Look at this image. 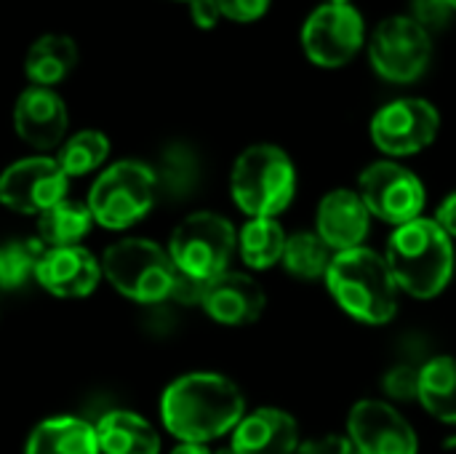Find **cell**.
Returning <instances> with one entry per match:
<instances>
[{
    "label": "cell",
    "mask_w": 456,
    "mask_h": 454,
    "mask_svg": "<svg viewBox=\"0 0 456 454\" xmlns=\"http://www.w3.org/2000/svg\"><path fill=\"white\" fill-rule=\"evenodd\" d=\"M246 417L243 391L224 375L190 372L168 383L160 396L163 428L179 444H208L235 431Z\"/></svg>",
    "instance_id": "6da1fadb"
},
{
    "label": "cell",
    "mask_w": 456,
    "mask_h": 454,
    "mask_svg": "<svg viewBox=\"0 0 456 454\" xmlns=\"http://www.w3.org/2000/svg\"><path fill=\"white\" fill-rule=\"evenodd\" d=\"M385 262L403 294L433 300L454 278V241L436 219L419 217L393 230L385 246Z\"/></svg>",
    "instance_id": "7a4b0ae2"
},
{
    "label": "cell",
    "mask_w": 456,
    "mask_h": 454,
    "mask_svg": "<svg viewBox=\"0 0 456 454\" xmlns=\"http://www.w3.org/2000/svg\"><path fill=\"white\" fill-rule=\"evenodd\" d=\"M326 286L334 302L358 324L385 326L398 313V284L385 262V254L361 246L334 254Z\"/></svg>",
    "instance_id": "3957f363"
},
{
    "label": "cell",
    "mask_w": 456,
    "mask_h": 454,
    "mask_svg": "<svg viewBox=\"0 0 456 454\" xmlns=\"http://www.w3.org/2000/svg\"><path fill=\"white\" fill-rule=\"evenodd\" d=\"M230 193L248 219H275L297 195V169L291 155L267 142L246 147L232 163Z\"/></svg>",
    "instance_id": "277c9868"
},
{
    "label": "cell",
    "mask_w": 456,
    "mask_h": 454,
    "mask_svg": "<svg viewBox=\"0 0 456 454\" xmlns=\"http://www.w3.org/2000/svg\"><path fill=\"white\" fill-rule=\"evenodd\" d=\"M102 273L128 300L152 305L174 297L179 270L171 254L147 238H123L107 246Z\"/></svg>",
    "instance_id": "5b68a950"
},
{
    "label": "cell",
    "mask_w": 456,
    "mask_h": 454,
    "mask_svg": "<svg viewBox=\"0 0 456 454\" xmlns=\"http://www.w3.org/2000/svg\"><path fill=\"white\" fill-rule=\"evenodd\" d=\"M238 249L235 225L216 211H195L184 217L168 241V254L179 270V276L208 284L224 270H230V260Z\"/></svg>",
    "instance_id": "8992f818"
},
{
    "label": "cell",
    "mask_w": 456,
    "mask_h": 454,
    "mask_svg": "<svg viewBox=\"0 0 456 454\" xmlns=\"http://www.w3.org/2000/svg\"><path fill=\"white\" fill-rule=\"evenodd\" d=\"M158 177L142 161H118L96 177L88 193L94 222L107 230H126L144 219L158 201Z\"/></svg>",
    "instance_id": "52a82bcc"
},
{
    "label": "cell",
    "mask_w": 456,
    "mask_h": 454,
    "mask_svg": "<svg viewBox=\"0 0 456 454\" xmlns=\"http://www.w3.org/2000/svg\"><path fill=\"white\" fill-rule=\"evenodd\" d=\"M358 195L371 217L401 227L422 217L428 206V190L422 179L398 161H374L358 177Z\"/></svg>",
    "instance_id": "ba28073f"
},
{
    "label": "cell",
    "mask_w": 456,
    "mask_h": 454,
    "mask_svg": "<svg viewBox=\"0 0 456 454\" xmlns=\"http://www.w3.org/2000/svg\"><path fill=\"white\" fill-rule=\"evenodd\" d=\"M433 59V37L406 13L387 16L377 24L369 43V62L387 83L419 80Z\"/></svg>",
    "instance_id": "9c48e42d"
},
{
    "label": "cell",
    "mask_w": 456,
    "mask_h": 454,
    "mask_svg": "<svg viewBox=\"0 0 456 454\" xmlns=\"http://www.w3.org/2000/svg\"><path fill=\"white\" fill-rule=\"evenodd\" d=\"M441 131V112L433 102L403 96L379 107L371 118V142L390 161L428 150Z\"/></svg>",
    "instance_id": "30bf717a"
},
{
    "label": "cell",
    "mask_w": 456,
    "mask_h": 454,
    "mask_svg": "<svg viewBox=\"0 0 456 454\" xmlns=\"http://www.w3.org/2000/svg\"><path fill=\"white\" fill-rule=\"evenodd\" d=\"M366 43V24L361 11L350 5L321 3L302 27L305 56L326 70L350 64Z\"/></svg>",
    "instance_id": "8fae6325"
},
{
    "label": "cell",
    "mask_w": 456,
    "mask_h": 454,
    "mask_svg": "<svg viewBox=\"0 0 456 454\" xmlns=\"http://www.w3.org/2000/svg\"><path fill=\"white\" fill-rule=\"evenodd\" d=\"M67 174L56 158L32 155L0 174V203L19 214H43L67 195Z\"/></svg>",
    "instance_id": "7c38bea8"
},
{
    "label": "cell",
    "mask_w": 456,
    "mask_h": 454,
    "mask_svg": "<svg viewBox=\"0 0 456 454\" xmlns=\"http://www.w3.org/2000/svg\"><path fill=\"white\" fill-rule=\"evenodd\" d=\"M347 439L361 454H419L414 425L382 399H361L347 415Z\"/></svg>",
    "instance_id": "4fadbf2b"
},
{
    "label": "cell",
    "mask_w": 456,
    "mask_h": 454,
    "mask_svg": "<svg viewBox=\"0 0 456 454\" xmlns=\"http://www.w3.org/2000/svg\"><path fill=\"white\" fill-rule=\"evenodd\" d=\"M200 308L222 326H251L267 308L262 284L240 270H224L203 286Z\"/></svg>",
    "instance_id": "5bb4252c"
},
{
    "label": "cell",
    "mask_w": 456,
    "mask_h": 454,
    "mask_svg": "<svg viewBox=\"0 0 456 454\" xmlns=\"http://www.w3.org/2000/svg\"><path fill=\"white\" fill-rule=\"evenodd\" d=\"M67 104L53 88L29 86L19 94L13 104V128L19 139L35 150L61 147L67 136Z\"/></svg>",
    "instance_id": "9a60e30c"
},
{
    "label": "cell",
    "mask_w": 456,
    "mask_h": 454,
    "mask_svg": "<svg viewBox=\"0 0 456 454\" xmlns=\"http://www.w3.org/2000/svg\"><path fill=\"white\" fill-rule=\"evenodd\" d=\"M371 230V211L366 209L358 190L337 187L326 193L315 211V233L334 252L361 249Z\"/></svg>",
    "instance_id": "2e32d148"
},
{
    "label": "cell",
    "mask_w": 456,
    "mask_h": 454,
    "mask_svg": "<svg viewBox=\"0 0 456 454\" xmlns=\"http://www.w3.org/2000/svg\"><path fill=\"white\" fill-rule=\"evenodd\" d=\"M37 284L61 300L88 297L102 281V262L83 246L45 249L35 270Z\"/></svg>",
    "instance_id": "e0dca14e"
},
{
    "label": "cell",
    "mask_w": 456,
    "mask_h": 454,
    "mask_svg": "<svg viewBox=\"0 0 456 454\" xmlns=\"http://www.w3.org/2000/svg\"><path fill=\"white\" fill-rule=\"evenodd\" d=\"M299 447L297 417L278 407L246 412L230 439V454H297Z\"/></svg>",
    "instance_id": "ac0fdd59"
},
{
    "label": "cell",
    "mask_w": 456,
    "mask_h": 454,
    "mask_svg": "<svg viewBox=\"0 0 456 454\" xmlns=\"http://www.w3.org/2000/svg\"><path fill=\"white\" fill-rule=\"evenodd\" d=\"M24 454H102V450L96 439V425L80 417L59 415L35 425Z\"/></svg>",
    "instance_id": "d6986e66"
},
{
    "label": "cell",
    "mask_w": 456,
    "mask_h": 454,
    "mask_svg": "<svg viewBox=\"0 0 456 454\" xmlns=\"http://www.w3.org/2000/svg\"><path fill=\"white\" fill-rule=\"evenodd\" d=\"M102 454H160V436L150 420L136 412L115 409L96 423Z\"/></svg>",
    "instance_id": "ffe728a7"
},
{
    "label": "cell",
    "mask_w": 456,
    "mask_h": 454,
    "mask_svg": "<svg viewBox=\"0 0 456 454\" xmlns=\"http://www.w3.org/2000/svg\"><path fill=\"white\" fill-rule=\"evenodd\" d=\"M75 62H77L75 40L69 35L48 32L29 45L24 56V72L32 80V86L51 88L72 72Z\"/></svg>",
    "instance_id": "44dd1931"
},
{
    "label": "cell",
    "mask_w": 456,
    "mask_h": 454,
    "mask_svg": "<svg viewBox=\"0 0 456 454\" xmlns=\"http://www.w3.org/2000/svg\"><path fill=\"white\" fill-rule=\"evenodd\" d=\"M417 401L438 423L456 425V356H436L419 367Z\"/></svg>",
    "instance_id": "7402d4cb"
},
{
    "label": "cell",
    "mask_w": 456,
    "mask_h": 454,
    "mask_svg": "<svg viewBox=\"0 0 456 454\" xmlns=\"http://www.w3.org/2000/svg\"><path fill=\"white\" fill-rule=\"evenodd\" d=\"M91 227H94V214L88 203H77L67 198L37 217V235L40 244L48 249L80 246V241L91 233Z\"/></svg>",
    "instance_id": "603a6c76"
},
{
    "label": "cell",
    "mask_w": 456,
    "mask_h": 454,
    "mask_svg": "<svg viewBox=\"0 0 456 454\" xmlns=\"http://www.w3.org/2000/svg\"><path fill=\"white\" fill-rule=\"evenodd\" d=\"M289 235L283 233L278 219L262 217V219H248L238 230V252L251 270H270L281 265L283 252H286Z\"/></svg>",
    "instance_id": "cb8c5ba5"
},
{
    "label": "cell",
    "mask_w": 456,
    "mask_h": 454,
    "mask_svg": "<svg viewBox=\"0 0 456 454\" xmlns=\"http://www.w3.org/2000/svg\"><path fill=\"white\" fill-rule=\"evenodd\" d=\"M334 260V252L321 241L315 230H302L289 235L286 252H283V270L299 281H321L329 273V265Z\"/></svg>",
    "instance_id": "d4e9b609"
},
{
    "label": "cell",
    "mask_w": 456,
    "mask_h": 454,
    "mask_svg": "<svg viewBox=\"0 0 456 454\" xmlns=\"http://www.w3.org/2000/svg\"><path fill=\"white\" fill-rule=\"evenodd\" d=\"M107 155H110V139L96 128H86L64 139L56 161L67 177H86L96 171L107 161Z\"/></svg>",
    "instance_id": "484cf974"
},
{
    "label": "cell",
    "mask_w": 456,
    "mask_h": 454,
    "mask_svg": "<svg viewBox=\"0 0 456 454\" xmlns=\"http://www.w3.org/2000/svg\"><path fill=\"white\" fill-rule=\"evenodd\" d=\"M45 246L40 238H13L0 246V289H19L35 276Z\"/></svg>",
    "instance_id": "4316f807"
},
{
    "label": "cell",
    "mask_w": 456,
    "mask_h": 454,
    "mask_svg": "<svg viewBox=\"0 0 456 454\" xmlns=\"http://www.w3.org/2000/svg\"><path fill=\"white\" fill-rule=\"evenodd\" d=\"M198 158L190 147L184 144H171L163 153L160 161V171H155L158 177V187H166L168 193H174L176 198L190 193L198 182Z\"/></svg>",
    "instance_id": "83f0119b"
},
{
    "label": "cell",
    "mask_w": 456,
    "mask_h": 454,
    "mask_svg": "<svg viewBox=\"0 0 456 454\" xmlns=\"http://www.w3.org/2000/svg\"><path fill=\"white\" fill-rule=\"evenodd\" d=\"M454 5L449 0H409V19L417 21L430 37L444 32L454 19Z\"/></svg>",
    "instance_id": "f1b7e54d"
},
{
    "label": "cell",
    "mask_w": 456,
    "mask_h": 454,
    "mask_svg": "<svg viewBox=\"0 0 456 454\" xmlns=\"http://www.w3.org/2000/svg\"><path fill=\"white\" fill-rule=\"evenodd\" d=\"M382 391L393 401H411L419 396V369L409 364L390 367L382 377Z\"/></svg>",
    "instance_id": "f546056e"
},
{
    "label": "cell",
    "mask_w": 456,
    "mask_h": 454,
    "mask_svg": "<svg viewBox=\"0 0 456 454\" xmlns=\"http://www.w3.org/2000/svg\"><path fill=\"white\" fill-rule=\"evenodd\" d=\"M270 3L273 0H219V8L224 19L248 24V21L262 19L270 11Z\"/></svg>",
    "instance_id": "4dcf8cb0"
},
{
    "label": "cell",
    "mask_w": 456,
    "mask_h": 454,
    "mask_svg": "<svg viewBox=\"0 0 456 454\" xmlns=\"http://www.w3.org/2000/svg\"><path fill=\"white\" fill-rule=\"evenodd\" d=\"M297 454H361L347 436H321L302 442Z\"/></svg>",
    "instance_id": "1f68e13d"
},
{
    "label": "cell",
    "mask_w": 456,
    "mask_h": 454,
    "mask_svg": "<svg viewBox=\"0 0 456 454\" xmlns=\"http://www.w3.org/2000/svg\"><path fill=\"white\" fill-rule=\"evenodd\" d=\"M190 16L200 29H211V27L219 24V19H224L222 8H219V0H192L190 3Z\"/></svg>",
    "instance_id": "d6a6232c"
},
{
    "label": "cell",
    "mask_w": 456,
    "mask_h": 454,
    "mask_svg": "<svg viewBox=\"0 0 456 454\" xmlns=\"http://www.w3.org/2000/svg\"><path fill=\"white\" fill-rule=\"evenodd\" d=\"M441 227H444V233L456 241V190L454 193H449L444 201H441V206H438V211H436V217H433Z\"/></svg>",
    "instance_id": "836d02e7"
},
{
    "label": "cell",
    "mask_w": 456,
    "mask_h": 454,
    "mask_svg": "<svg viewBox=\"0 0 456 454\" xmlns=\"http://www.w3.org/2000/svg\"><path fill=\"white\" fill-rule=\"evenodd\" d=\"M171 454H211V450L203 444H179Z\"/></svg>",
    "instance_id": "e575fe53"
},
{
    "label": "cell",
    "mask_w": 456,
    "mask_h": 454,
    "mask_svg": "<svg viewBox=\"0 0 456 454\" xmlns=\"http://www.w3.org/2000/svg\"><path fill=\"white\" fill-rule=\"evenodd\" d=\"M323 3H331V5H350L353 0H323Z\"/></svg>",
    "instance_id": "d590c367"
},
{
    "label": "cell",
    "mask_w": 456,
    "mask_h": 454,
    "mask_svg": "<svg viewBox=\"0 0 456 454\" xmlns=\"http://www.w3.org/2000/svg\"><path fill=\"white\" fill-rule=\"evenodd\" d=\"M449 3H452V5H454V11H456V0H449Z\"/></svg>",
    "instance_id": "8d00e7d4"
},
{
    "label": "cell",
    "mask_w": 456,
    "mask_h": 454,
    "mask_svg": "<svg viewBox=\"0 0 456 454\" xmlns=\"http://www.w3.org/2000/svg\"><path fill=\"white\" fill-rule=\"evenodd\" d=\"M184 3H192V0H184Z\"/></svg>",
    "instance_id": "74e56055"
}]
</instances>
